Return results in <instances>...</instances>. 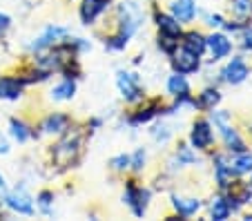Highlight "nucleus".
<instances>
[{
    "label": "nucleus",
    "instance_id": "f257e3e1",
    "mask_svg": "<svg viewBox=\"0 0 252 221\" xmlns=\"http://www.w3.org/2000/svg\"><path fill=\"white\" fill-rule=\"evenodd\" d=\"M110 14L112 29L110 32H96V36L103 40L107 52H123L145 23V9L136 0H123L116 7H112Z\"/></svg>",
    "mask_w": 252,
    "mask_h": 221
},
{
    "label": "nucleus",
    "instance_id": "f03ea898",
    "mask_svg": "<svg viewBox=\"0 0 252 221\" xmlns=\"http://www.w3.org/2000/svg\"><path fill=\"white\" fill-rule=\"evenodd\" d=\"M87 136L90 132L78 121L67 132L56 136V141L47 148V165L52 174H67L81 165L83 157H85Z\"/></svg>",
    "mask_w": 252,
    "mask_h": 221
},
{
    "label": "nucleus",
    "instance_id": "7ed1b4c3",
    "mask_svg": "<svg viewBox=\"0 0 252 221\" xmlns=\"http://www.w3.org/2000/svg\"><path fill=\"white\" fill-rule=\"evenodd\" d=\"M208 119L210 123H212L214 132H217V139H221V143H223V150H228L230 154L234 152H243V150H248L250 145H248L246 136L239 132V127L234 125V116L230 110H219V107H214L212 112H208Z\"/></svg>",
    "mask_w": 252,
    "mask_h": 221
},
{
    "label": "nucleus",
    "instance_id": "20e7f679",
    "mask_svg": "<svg viewBox=\"0 0 252 221\" xmlns=\"http://www.w3.org/2000/svg\"><path fill=\"white\" fill-rule=\"evenodd\" d=\"M154 197V190L150 186L138 181V177L134 174H125V181H123V194H121V201L129 208L134 217H145L150 210V203H152Z\"/></svg>",
    "mask_w": 252,
    "mask_h": 221
},
{
    "label": "nucleus",
    "instance_id": "39448f33",
    "mask_svg": "<svg viewBox=\"0 0 252 221\" xmlns=\"http://www.w3.org/2000/svg\"><path fill=\"white\" fill-rule=\"evenodd\" d=\"M167 112V103L161 96H145L141 103L132 105V110L125 112L123 121L127 127H141V125H148L152 121H157L158 116H165Z\"/></svg>",
    "mask_w": 252,
    "mask_h": 221
},
{
    "label": "nucleus",
    "instance_id": "423d86ee",
    "mask_svg": "<svg viewBox=\"0 0 252 221\" xmlns=\"http://www.w3.org/2000/svg\"><path fill=\"white\" fill-rule=\"evenodd\" d=\"M76 123V119L69 114V112H61V110H54L43 114L36 125H33V132H32V139L33 141H40L43 136H61L63 132H67L71 125Z\"/></svg>",
    "mask_w": 252,
    "mask_h": 221
},
{
    "label": "nucleus",
    "instance_id": "0eeeda50",
    "mask_svg": "<svg viewBox=\"0 0 252 221\" xmlns=\"http://www.w3.org/2000/svg\"><path fill=\"white\" fill-rule=\"evenodd\" d=\"M114 83H116V92L119 96L123 98L125 105H136L141 103L143 98L148 96L145 94V87L141 83V76L136 72H129V69H116V76H114Z\"/></svg>",
    "mask_w": 252,
    "mask_h": 221
},
{
    "label": "nucleus",
    "instance_id": "6e6552de",
    "mask_svg": "<svg viewBox=\"0 0 252 221\" xmlns=\"http://www.w3.org/2000/svg\"><path fill=\"white\" fill-rule=\"evenodd\" d=\"M188 143L201 154H208L210 150L217 148V132L205 114H199L190 125L188 132Z\"/></svg>",
    "mask_w": 252,
    "mask_h": 221
},
{
    "label": "nucleus",
    "instance_id": "1a4fd4ad",
    "mask_svg": "<svg viewBox=\"0 0 252 221\" xmlns=\"http://www.w3.org/2000/svg\"><path fill=\"white\" fill-rule=\"evenodd\" d=\"M210 163H212V177H214V186L219 192H225L230 186L234 183V179H239L234 174L232 165H230V152L228 150H210L208 152Z\"/></svg>",
    "mask_w": 252,
    "mask_h": 221
},
{
    "label": "nucleus",
    "instance_id": "9d476101",
    "mask_svg": "<svg viewBox=\"0 0 252 221\" xmlns=\"http://www.w3.org/2000/svg\"><path fill=\"white\" fill-rule=\"evenodd\" d=\"M201 152H196L194 148H192L188 141H179L174 148V152H172V157L165 161V168H163V172L167 174V177H174V174H179L183 168H199L201 165Z\"/></svg>",
    "mask_w": 252,
    "mask_h": 221
},
{
    "label": "nucleus",
    "instance_id": "9b49d317",
    "mask_svg": "<svg viewBox=\"0 0 252 221\" xmlns=\"http://www.w3.org/2000/svg\"><path fill=\"white\" fill-rule=\"evenodd\" d=\"M2 206L14 215H23V217H33L36 215V199L29 194L25 181H20L14 190H7L2 197Z\"/></svg>",
    "mask_w": 252,
    "mask_h": 221
},
{
    "label": "nucleus",
    "instance_id": "f8f14e48",
    "mask_svg": "<svg viewBox=\"0 0 252 221\" xmlns=\"http://www.w3.org/2000/svg\"><path fill=\"white\" fill-rule=\"evenodd\" d=\"M167 58H170L172 72L183 74V76H194V74H199L201 69H203V56H199L196 52L183 47V45H179V47L174 49V54Z\"/></svg>",
    "mask_w": 252,
    "mask_h": 221
},
{
    "label": "nucleus",
    "instance_id": "ddd939ff",
    "mask_svg": "<svg viewBox=\"0 0 252 221\" xmlns=\"http://www.w3.org/2000/svg\"><path fill=\"white\" fill-rule=\"evenodd\" d=\"M170 208H172V212L165 217L167 221L192 219L194 215H199V212L203 210V199L190 197V194H181V192H172L170 194Z\"/></svg>",
    "mask_w": 252,
    "mask_h": 221
},
{
    "label": "nucleus",
    "instance_id": "4468645a",
    "mask_svg": "<svg viewBox=\"0 0 252 221\" xmlns=\"http://www.w3.org/2000/svg\"><path fill=\"white\" fill-rule=\"evenodd\" d=\"M234 43L230 38V34L221 32V29H212L208 36H205V54H208V63L214 65V63H221L223 58L232 56Z\"/></svg>",
    "mask_w": 252,
    "mask_h": 221
},
{
    "label": "nucleus",
    "instance_id": "2eb2a0df",
    "mask_svg": "<svg viewBox=\"0 0 252 221\" xmlns=\"http://www.w3.org/2000/svg\"><path fill=\"white\" fill-rule=\"evenodd\" d=\"M69 34H71V29L65 27V25H56V23L47 25V27H45L43 32H40V34L27 45V54H40V52H45V49L54 47L56 43L65 40Z\"/></svg>",
    "mask_w": 252,
    "mask_h": 221
},
{
    "label": "nucleus",
    "instance_id": "dca6fc26",
    "mask_svg": "<svg viewBox=\"0 0 252 221\" xmlns=\"http://www.w3.org/2000/svg\"><path fill=\"white\" fill-rule=\"evenodd\" d=\"M112 5L105 0H81L78 2V20L83 27H96L105 16L110 14Z\"/></svg>",
    "mask_w": 252,
    "mask_h": 221
},
{
    "label": "nucleus",
    "instance_id": "f3484780",
    "mask_svg": "<svg viewBox=\"0 0 252 221\" xmlns=\"http://www.w3.org/2000/svg\"><path fill=\"white\" fill-rule=\"evenodd\" d=\"M252 69L248 67L246 58L241 56V54H237V56H232L228 63H225L223 67H221L219 72V83H225V85H241L243 81H246L248 76H250Z\"/></svg>",
    "mask_w": 252,
    "mask_h": 221
},
{
    "label": "nucleus",
    "instance_id": "a211bd4d",
    "mask_svg": "<svg viewBox=\"0 0 252 221\" xmlns=\"http://www.w3.org/2000/svg\"><path fill=\"white\" fill-rule=\"evenodd\" d=\"M150 16H152V23H154V27H157V32L181 38V34H183V29L186 27H183V25L170 14V11L161 9L158 2H152V7H150Z\"/></svg>",
    "mask_w": 252,
    "mask_h": 221
},
{
    "label": "nucleus",
    "instance_id": "6ab92c4d",
    "mask_svg": "<svg viewBox=\"0 0 252 221\" xmlns=\"http://www.w3.org/2000/svg\"><path fill=\"white\" fill-rule=\"evenodd\" d=\"M223 101V94H221L219 85H205L203 90H199L194 94V101H192V110H196L199 114H208L214 107H219Z\"/></svg>",
    "mask_w": 252,
    "mask_h": 221
},
{
    "label": "nucleus",
    "instance_id": "aec40b11",
    "mask_svg": "<svg viewBox=\"0 0 252 221\" xmlns=\"http://www.w3.org/2000/svg\"><path fill=\"white\" fill-rule=\"evenodd\" d=\"M25 85L20 81L18 74H0V101H7V103H16L25 96Z\"/></svg>",
    "mask_w": 252,
    "mask_h": 221
},
{
    "label": "nucleus",
    "instance_id": "412c9836",
    "mask_svg": "<svg viewBox=\"0 0 252 221\" xmlns=\"http://www.w3.org/2000/svg\"><path fill=\"white\" fill-rule=\"evenodd\" d=\"M167 11H170L183 27H190V25L199 18V5H196V0H172Z\"/></svg>",
    "mask_w": 252,
    "mask_h": 221
},
{
    "label": "nucleus",
    "instance_id": "4be33fe9",
    "mask_svg": "<svg viewBox=\"0 0 252 221\" xmlns=\"http://www.w3.org/2000/svg\"><path fill=\"white\" fill-rule=\"evenodd\" d=\"M76 92H78V81L61 76V81L54 83L47 94H49V101L52 103H69L76 98Z\"/></svg>",
    "mask_w": 252,
    "mask_h": 221
},
{
    "label": "nucleus",
    "instance_id": "5701e85b",
    "mask_svg": "<svg viewBox=\"0 0 252 221\" xmlns=\"http://www.w3.org/2000/svg\"><path fill=\"white\" fill-rule=\"evenodd\" d=\"M16 74L20 76V81L25 83L27 87H33V85H43V83H47L49 78L54 76V74H49V72H45V69H40V67H36L32 61H27V63H23L18 69H16Z\"/></svg>",
    "mask_w": 252,
    "mask_h": 221
},
{
    "label": "nucleus",
    "instance_id": "b1692460",
    "mask_svg": "<svg viewBox=\"0 0 252 221\" xmlns=\"http://www.w3.org/2000/svg\"><path fill=\"white\" fill-rule=\"evenodd\" d=\"M205 32L201 27H186L181 34V45L188 49H192V52H196L199 56H205Z\"/></svg>",
    "mask_w": 252,
    "mask_h": 221
},
{
    "label": "nucleus",
    "instance_id": "393cba45",
    "mask_svg": "<svg viewBox=\"0 0 252 221\" xmlns=\"http://www.w3.org/2000/svg\"><path fill=\"white\" fill-rule=\"evenodd\" d=\"M33 123H29L25 116H11L9 119V136L18 145H25L27 141H32Z\"/></svg>",
    "mask_w": 252,
    "mask_h": 221
},
{
    "label": "nucleus",
    "instance_id": "a878e982",
    "mask_svg": "<svg viewBox=\"0 0 252 221\" xmlns=\"http://www.w3.org/2000/svg\"><path fill=\"white\" fill-rule=\"evenodd\" d=\"M208 215H210V219H214V221H228L230 217H232V210H230L228 199H225L223 192L217 190V194H212V199H210V203H208Z\"/></svg>",
    "mask_w": 252,
    "mask_h": 221
},
{
    "label": "nucleus",
    "instance_id": "bb28decb",
    "mask_svg": "<svg viewBox=\"0 0 252 221\" xmlns=\"http://www.w3.org/2000/svg\"><path fill=\"white\" fill-rule=\"evenodd\" d=\"M230 165H232L237 177H248L252 174V150H243V152L230 154Z\"/></svg>",
    "mask_w": 252,
    "mask_h": 221
},
{
    "label": "nucleus",
    "instance_id": "cd10ccee",
    "mask_svg": "<svg viewBox=\"0 0 252 221\" xmlns=\"http://www.w3.org/2000/svg\"><path fill=\"white\" fill-rule=\"evenodd\" d=\"M165 90H167V94H170V98H172V96H181V94H190L192 85H190V81H188V76L172 72L170 76H167V81H165Z\"/></svg>",
    "mask_w": 252,
    "mask_h": 221
},
{
    "label": "nucleus",
    "instance_id": "c85d7f7f",
    "mask_svg": "<svg viewBox=\"0 0 252 221\" xmlns=\"http://www.w3.org/2000/svg\"><path fill=\"white\" fill-rule=\"evenodd\" d=\"M228 11L230 18L252 23V0H228Z\"/></svg>",
    "mask_w": 252,
    "mask_h": 221
},
{
    "label": "nucleus",
    "instance_id": "c756f323",
    "mask_svg": "<svg viewBox=\"0 0 252 221\" xmlns=\"http://www.w3.org/2000/svg\"><path fill=\"white\" fill-rule=\"evenodd\" d=\"M148 161H150V154L148 148H136L132 154H129V174L134 177H141L145 170H148Z\"/></svg>",
    "mask_w": 252,
    "mask_h": 221
},
{
    "label": "nucleus",
    "instance_id": "7c9ffc66",
    "mask_svg": "<svg viewBox=\"0 0 252 221\" xmlns=\"http://www.w3.org/2000/svg\"><path fill=\"white\" fill-rule=\"evenodd\" d=\"M150 136L157 145H167L174 136V130H172V125L165 123V121H157V123L150 127Z\"/></svg>",
    "mask_w": 252,
    "mask_h": 221
},
{
    "label": "nucleus",
    "instance_id": "2f4dec72",
    "mask_svg": "<svg viewBox=\"0 0 252 221\" xmlns=\"http://www.w3.org/2000/svg\"><path fill=\"white\" fill-rule=\"evenodd\" d=\"M54 201H56L54 190H49V188L38 190V194H36V212H40V215H45V217H52L54 215Z\"/></svg>",
    "mask_w": 252,
    "mask_h": 221
},
{
    "label": "nucleus",
    "instance_id": "473e14b6",
    "mask_svg": "<svg viewBox=\"0 0 252 221\" xmlns=\"http://www.w3.org/2000/svg\"><path fill=\"white\" fill-rule=\"evenodd\" d=\"M107 168H110L112 174H119V177H125V174H129V152L114 154V157L107 161Z\"/></svg>",
    "mask_w": 252,
    "mask_h": 221
},
{
    "label": "nucleus",
    "instance_id": "72a5a7b5",
    "mask_svg": "<svg viewBox=\"0 0 252 221\" xmlns=\"http://www.w3.org/2000/svg\"><path fill=\"white\" fill-rule=\"evenodd\" d=\"M179 45H181V38L157 32V49L161 54H165V56H172V54H174V49L179 47Z\"/></svg>",
    "mask_w": 252,
    "mask_h": 221
},
{
    "label": "nucleus",
    "instance_id": "f704fd0d",
    "mask_svg": "<svg viewBox=\"0 0 252 221\" xmlns=\"http://www.w3.org/2000/svg\"><path fill=\"white\" fill-rule=\"evenodd\" d=\"M61 76H65V78H74V81H81L83 78V63H81V56H76V58H69V61L65 63L61 67Z\"/></svg>",
    "mask_w": 252,
    "mask_h": 221
},
{
    "label": "nucleus",
    "instance_id": "c9c22d12",
    "mask_svg": "<svg viewBox=\"0 0 252 221\" xmlns=\"http://www.w3.org/2000/svg\"><path fill=\"white\" fill-rule=\"evenodd\" d=\"M199 16L205 27H210V29H221V25H223V20H225V16L219 14V11H214V14L212 11H203V14L199 11Z\"/></svg>",
    "mask_w": 252,
    "mask_h": 221
},
{
    "label": "nucleus",
    "instance_id": "e433bc0d",
    "mask_svg": "<svg viewBox=\"0 0 252 221\" xmlns=\"http://www.w3.org/2000/svg\"><path fill=\"white\" fill-rule=\"evenodd\" d=\"M237 36H239V47H241V52L252 54V23H248Z\"/></svg>",
    "mask_w": 252,
    "mask_h": 221
},
{
    "label": "nucleus",
    "instance_id": "4c0bfd02",
    "mask_svg": "<svg viewBox=\"0 0 252 221\" xmlns=\"http://www.w3.org/2000/svg\"><path fill=\"white\" fill-rule=\"evenodd\" d=\"M103 123H105V121L100 119V116H90V119H87L83 125H85V130L90 132V134H94V132H98L100 127H103Z\"/></svg>",
    "mask_w": 252,
    "mask_h": 221
},
{
    "label": "nucleus",
    "instance_id": "58836bf2",
    "mask_svg": "<svg viewBox=\"0 0 252 221\" xmlns=\"http://www.w3.org/2000/svg\"><path fill=\"white\" fill-rule=\"evenodd\" d=\"M11 29V16H7L5 11H0V36H5Z\"/></svg>",
    "mask_w": 252,
    "mask_h": 221
},
{
    "label": "nucleus",
    "instance_id": "ea45409f",
    "mask_svg": "<svg viewBox=\"0 0 252 221\" xmlns=\"http://www.w3.org/2000/svg\"><path fill=\"white\" fill-rule=\"evenodd\" d=\"M11 152V145H9V141L5 139V136L0 134V154H9Z\"/></svg>",
    "mask_w": 252,
    "mask_h": 221
},
{
    "label": "nucleus",
    "instance_id": "a19ab883",
    "mask_svg": "<svg viewBox=\"0 0 252 221\" xmlns=\"http://www.w3.org/2000/svg\"><path fill=\"white\" fill-rule=\"evenodd\" d=\"M7 190H9V188H7V179H5V174L0 172V199L5 197V192Z\"/></svg>",
    "mask_w": 252,
    "mask_h": 221
},
{
    "label": "nucleus",
    "instance_id": "79ce46f5",
    "mask_svg": "<svg viewBox=\"0 0 252 221\" xmlns=\"http://www.w3.org/2000/svg\"><path fill=\"white\" fill-rule=\"evenodd\" d=\"M5 40H2V36H0V56H2V54H5Z\"/></svg>",
    "mask_w": 252,
    "mask_h": 221
},
{
    "label": "nucleus",
    "instance_id": "37998d69",
    "mask_svg": "<svg viewBox=\"0 0 252 221\" xmlns=\"http://www.w3.org/2000/svg\"><path fill=\"white\" fill-rule=\"evenodd\" d=\"M105 2H110V5H114V2H116V0H105Z\"/></svg>",
    "mask_w": 252,
    "mask_h": 221
},
{
    "label": "nucleus",
    "instance_id": "c03bdc74",
    "mask_svg": "<svg viewBox=\"0 0 252 221\" xmlns=\"http://www.w3.org/2000/svg\"><path fill=\"white\" fill-rule=\"evenodd\" d=\"M248 186H250V188H252V174H250V181H248Z\"/></svg>",
    "mask_w": 252,
    "mask_h": 221
}]
</instances>
